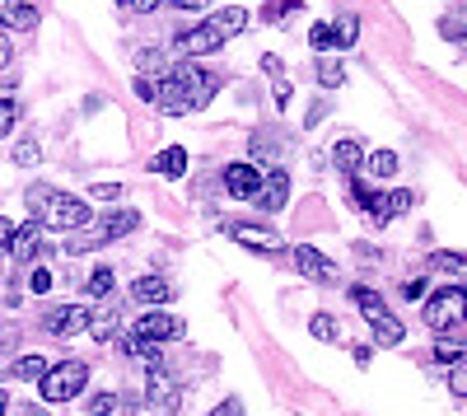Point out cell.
Returning a JSON list of instances; mask_svg holds the SVG:
<instances>
[{"label":"cell","instance_id":"603a6c76","mask_svg":"<svg viewBox=\"0 0 467 416\" xmlns=\"http://www.w3.org/2000/svg\"><path fill=\"white\" fill-rule=\"evenodd\" d=\"M365 173L369 178H398V155L393 150H374V155H365Z\"/></svg>","mask_w":467,"mask_h":416},{"label":"cell","instance_id":"e0dca14e","mask_svg":"<svg viewBox=\"0 0 467 416\" xmlns=\"http://www.w3.org/2000/svg\"><path fill=\"white\" fill-rule=\"evenodd\" d=\"M37 5L33 0H0V28H19V33H33L37 28Z\"/></svg>","mask_w":467,"mask_h":416},{"label":"cell","instance_id":"6da1fadb","mask_svg":"<svg viewBox=\"0 0 467 416\" xmlns=\"http://www.w3.org/2000/svg\"><path fill=\"white\" fill-rule=\"evenodd\" d=\"M215 94H220V75L192 66V61H178L160 75V99H154V108L169 112V118H187V112L206 108Z\"/></svg>","mask_w":467,"mask_h":416},{"label":"cell","instance_id":"f5cc1de1","mask_svg":"<svg viewBox=\"0 0 467 416\" xmlns=\"http://www.w3.org/2000/svg\"><path fill=\"white\" fill-rule=\"evenodd\" d=\"M350 356H356V365H369L374 351H369V347H350Z\"/></svg>","mask_w":467,"mask_h":416},{"label":"cell","instance_id":"4316f807","mask_svg":"<svg viewBox=\"0 0 467 416\" xmlns=\"http://www.w3.org/2000/svg\"><path fill=\"white\" fill-rule=\"evenodd\" d=\"M332 28H337V47H356L360 43V19L356 15H341Z\"/></svg>","mask_w":467,"mask_h":416},{"label":"cell","instance_id":"d6986e66","mask_svg":"<svg viewBox=\"0 0 467 416\" xmlns=\"http://www.w3.org/2000/svg\"><path fill=\"white\" fill-rule=\"evenodd\" d=\"M131 299H136V305H169L173 286H169L164 276H136V281H131Z\"/></svg>","mask_w":467,"mask_h":416},{"label":"cell","instance_id":"ba28073f","mask_svg":"<svg viewBox=\"0 0 467 416\" xmlns=\"http://www.w3.org/2000/svg\"><path fill=\"white\" fill-rule=\"evenodd\" d=\"M145 407H150L154 416H178V407H182V389L169 380L164 360L150 365V374H145Z\"/></svg>","mask_w":467,"mask_h":416},{"label":"cell","instance_id":"8fae6325","mask_svg":"<svg viewBox=\"0 0 467 416\" xmlns=\"http://www.w3.org/2000/svg\"><path fill=\"white\" fill-rule=\"evenodd\" d=\"M220 182H224V192H229L234 202H253V197L262 192V173H257V164H248V160L224 164Z\"/></svg>","mask_w":467,"mask_h":416},{"label":"cell","instance_id":"9a60e30c","mask_svg":"<svg viewBox=\"0 0 467 416\" xmlns=\"http://www.w3.org/2000/svg\"><path fill=\"white\" fill-rule=\"evenodd\" d=\"M285 202H290V173H285V169H271V173L262 178V192L253 197V206H262V211H285Z\"/></svg>","mask_w":467,"mask_h":416},{"label":"cell","instance_id":"1f68e13d","mask_svg":"<svg viewBox=\"0 0 467 416\" xmlns=\"http://www.w3.org/2000/svg\"><path fill=\"white\" fill-rule=\"evenodd\" d=\"M10 160H15L19 169H33L37 160H43V150H37V140H33V136H24V140L15 145V155H10Z\"/></svg>","mask_w":467,"mask_h":416},{"label":"cell","instance_id":"83f0119b","mask_svg":"<svg viewBox=\"0 0 467 416\" xmlns=\"http://www.w3.org/2000/svg\"><path fill=\"white\" fill-rule=\"evenodd\" d=\"M308 332H314L318 342H337V337H341V323H337L332 314H314V318H308Z\"/></svg>","mask_w":467,"mask_h":416},{"label":"cell","instance_id":"60d3db41","mask_svg":"<svg viewBox=\"0 0 467 416\" xmlns=\"http://www.w3.org/2000/svg\"><path fill=\"white\" fill-rule=\"evenodd\" d=\"M253 155H257V160H266V164H271V155H276V140H271V136H266V131H257V136H253Z\"/></svg>","mask_w":467,"mask_h":416},{"label":"cell","instance_id":"8d00e7d4","mask_svg":"<svg viewBox=\"0 0 467 416\" xmlns=\"http://www.w3.org/2000/svg\"><path fill=\"white\" fill-rule=\"evenodd\" d=\"M136 99H145V103H154V99H160V75H136Z\"/></svg>","mask_w":467,"mask_h":416},{"label":"cell","instance_id":"e575fe53","mask_svg":"<svg viewBox=\"0 0 467 416\" xmlns=\"http://www.w3.org/2000/svg\"><path fill=\"white\" fill-rule=\"evenodd\" d=\"M435 360L440 365H458L462 360V342H458V337H440V342H435Z\"/></svg>","mask_w":467,"mask_h":416},{"label":"cell","instance_id":"4dcf8cb0","mask_svg":"<svg viewBox=\"0 0 467 416\" xmlns=\"http://www.w3.org/2000/svg\"><path fill=\"white\" fill-rule=\"evenodd\" d=\"M85 295H94V299H108V295H112V267H94V276L85 281Z\"/></svg>","mask_w":467,"mask_h":416},{"label":"cell","instance_id":"b9f144b4","mask_svg":"<svg viewBox=\"0 0 467 416\" xmlns=\"http://www.w3.org/2000/svg\"><path fill=\"white\" fill-rule=\"evenodd\" d=\"M28 290H33V295H47V290H52V272H47V267H33Z\"/></svg>","mask_w":467,"mask_h":416},{"label":"cell","instance_id":"ac0fdd59","mask_svg":"<svg viewBox=\"0 0 467 416\" xmlns=\"http://www.w3.org/2000/svg\"><path fill=\"white\" fill-rule=\"evenodd\" d=\"M332 164H337L346 178H356V173L365 169V145H360L356 136H341V140L332 145Z\"/></svg>","mask_w":467,"mask_h":416},{"label":"cell","instance_id":"4fadbf2b","mask_svg":"<svg viewBox=\"0 0 467 416\" xmlns=\"http://www.w3.org/2000/svg\"><path fill=\"white\" fill-rule=\"evenodd\" d=\"M89 314L94 309H85V305H61V309H47L43 328L52 337H75V332H89Z\"/></svg>","mask_w":467,"mask_h":416},{"label":"cell","instance_id":"d4e9b609","mask_svg":"<svg viewBox=\"0 0 467 416\" xmlns=\"http://www.w3.org/2000/svg\"><path fill=\"white\" fill-rule=\"evenodd\" d=\"M440 37H449V43H467V10H449L440 19Z\"/></svg>","mask_w":467,"mask_h":416},{"label":"cell","instance_id":"f546056e","mask_svg":"<svg viewBox=\"0 0 467 416\" xmlns=\"http://www.w3.org/2000/svg\"><path fill=\"white\" fill-rule=\"evenodd\" d=\"M431 267H440V272H449V276H467V253H435Z\"/></svg>","mask_w":467,"mask_h":416},{"label":"cell","instance_id":"f6af8a7d","mask_svg":"<svg viewBox=\"0 0 467 416\" xmlns=\"http://www.w3.org/2000/svg\"><path fill=\"white\" fill-rule=\"evenodd\" d=\"M323 118H327V103H323V99H318V103H314V108H308V112H304V127H318V122H323Z\"/></svg>","mask_w":467,"mask_h":416},{"label":"cell","instance_id":"7402d4cb","mask_svg":"<svg viewBox=\"0 0 467 416\" xmlns=\"http://www.w3.org/2000/svg\"><path fill=\"white\" fill-rule=\"evenodd\" d=\"M10 374H15L19 384H37V380L47 374V360H43V356H19V360L10 365Z\"/></svg>","mask_w":467,"mask_h":416},{"label":"cell","instance_id":"cb8c5ba5","mask_svg":"<svg viewBox=\"0 0 467 416\" xmlns=\"http://www.w3.org/2000/svg\"><path fill=\"white\" fill-rule=\"evenodd\" d=\"M314 75H318L323 89H341V85H346V66H341L337 57H318V70H314Z\"/></svg>","mask_w":467,"mask_h":416},{"label":"cell","instance_id":"30bf717a","mask_svg":"<svg viewBox=\"0 0 467 416\" xmlns=\"http://www.w3.org/2000/svg\"><path fill=\"white\" fill-rule=\"evenodd\" d=\"M290 267H295L299 276H308V281H318V286H332V281H337V262H332V257H323L314 244L290 248Z\"/></svg>","mask_w":467,"mask_h":416},{"label":"cell","instance_id":"7dc6e473","mask_svg":"<svg viewBox=\"0 0 467 416\" xmlns=\"http://www.w3.org/2000/svg\"><path fill=\"white\" fill-rule=\"evenodd\" d=\"M160 5H164V0H127V10H136V15H154Z\"/></svg>","mask_w":467,"mask_h":416},{"label":"cell","instance_id":"d590c367","mask_svg":"<svg viewBox=\"0 0 467 416\" xmlns=\"http://www.w3.org/2000/svg\"><path fill=\"white\" fill-rule=\"evenodd\" d=\"M15 122H19V103L15 99H0V140L15 131Z\"/></svg>","mask_w":467,"mask_h":416},{"label":"cell","instance_id":"277c9868","mask_svg":"<svg viewBox=\"0 0 467 416\" xmlns=\"http://www.w3.org/2000/svg\"><path fill=\"white\" fill-rule=\"evenodd\" d=\"M140 230V211H108V215H99V220H89L85 230H75L70 239H66V253H94V248H103V244H117V239H127V234H136Z\"/></svg>","mask_w":467,"mask_h":416},{"label":"cell","instance_id":"f907efd6","mask_svg":"<svg viewBox=\"0 0 467 416\" xmlns=\"http://www.w3.org/2000/svg\"><path fill=\"white\" fill-rule=\"evenodd\" d=\"M10 239H15V224L0 220V253H10Z\"/></svg>","mask_w":467,"mask_h":416},{"label":"cell","instance_id":"681fc988","mask_svg":"<svg viewBox=\"0 0 467 416\" xmlns=\"http://www.w3.org/2000/svg\"><path fill=\"white\" fill-rule=\"evenodd\" d=\"M290 99H295V85H290V80H285V75H281V80H276V103L285 108Z\"/></svg>","mask_w":467,"mask_h":416},{"label":"cell","instance_id":"ffe728a7","mask_svg":"<svg viewBox=\"0 0 467 416\" xmlns=\"http://www.w3.org/2000/svg\"><path fill=\"white\" fill-rule=\"evenodd\" d=\"M150 173H160V178H182V173H187V150H182V145L160 150V155L150 160Z\"/></svg>","mask_w":467,"mask_h":416},{"label":"cell","instance_id":"ab89813d","mask_svg":"<svg viewBox=\"0 0 467 416\" xmlns=\"http://www.w3.org/2000/svg\"><path fill=\"white\" fill-rule=\"evenodd\" d=\"M211 416H248V407H244V398H224L211 407Z\"/></svg>","mask_w":467,"mask_h":416},{"label":"cell","instance_id":"52a82bcc","mask_svg":"<svg viewBox=\"0 0 467 416\" xmlns=\"http://www.w3.org/2000/svg\"><path fill=\"white\" fill-rule=\"evenodd\" d=\"M85 384H89V365L61 360V365H47V374L37 380V393H43V402H70L85 393Z\"/></svg>","mask_w":467,"mask_h":416},{"label":"cell","instance_id":"5bb4252c","mask_svg":"<svg viewBox=\"0 0 467 416\" xmlns=\"http://www.w3.org/2000/svg\"><path fill=\"white\" fill-rule=\"evenodd\" d=\"M416 206V192H407V187H398V192H374V206H369V220L374 224H388V220H398Z\"/></svg>","mask_w":467,"mask_h":416},{"label":"cell","instance_id":"836d02e7","mask_svg":"<svg viewBox=\"0 0 467 416\" xmlns=\"http://www.w3.org/2000/svg\"><path fill=\"white\" fill-rule=\"evenodd\" d=\"M350 206L365 211V215H369V206H374V187H369V182H360V173L350 178Z\"/></svg>","mask_w":467,"mask_h":416},{"label":"cell","instance_id":"484cf974","mask_svg":"<svg viewBox=\"0 0 467 416\" xmlns=\"http://www.w3.org/2000/svg\"><path fill=\"white\" fill-rule=\"evenodd\" d=\"M308 47H314L318 57L323 52H337V28L332 24H314V28H308Z\"/></svg>","mask_w":467,"mask_h":416},{"label":"cell","instance_id":"44dd1931","mask_svg":"<svg viewBox=\"0 0 467 416\" xmlns=\"http://www.w3.org/2000/svg\"><path fill=\"white\" fill-rule=\"evenodd\" d=\"M89 337H94V342H112V337H117V309L112 305L89 314Z\"/></svg>","mask_w":467,"mask_h":416},{"label":"cell","instance_id":"3957f363","mask_svg":"<svg viewBox=\"0 0 467 416\" xmlns=\"http://www.w3.org/2000/svg\"><path fill=\"white\" fill-rule=\"evenodd\" d=\"M24 206L33 211V220L43 224V230H61V234H75V230H85V224L94 220L85 197H70V192L47 187V182H33L24 192Z\"/></svg>","mask_w":467,"mask_h":416},{"label":"cell","instance_id":"f1b7e54d","mask_svg":"<svg viewBox=\"0 0 467 416\" xmlns=\"http://www.w3.org/2000/svg\"><path fill=\"white\" fill-rule=\"evenodd\" d=\"M299 5H304V0H266V5H262V19H266V24H281V19H290Z\"/></svg>","mask_w":467,"mask_h":416},{"label":"cell","instance_id":"c3c4849f","mask_svg":"<svg viewBox=\"0 0 467 416\" xmlns=\"http://www.w3.org/2000/svg\"><path fill=\"white\" fill-rule=\"evenodd\" d=\"M262 70L271 75V80H281V75H285V70H281V57H271V52L262 57Z\"/></svg>","mask_w":467,"mask_h":416},{"label":"cell","instance_id":"9c48e42d","mask_svg":"<svg viewBox=\"0 0 467 416\" xmlns=\"http://www.w3.org/2000/svg\"><path fill=\"white\" fill-rule=\"evenodd\" d=\"M224 234H229L234 244L253 248V253H281V248H285V239L271 230V224H262V220H229Z\"/></svg>","mask_w":467,"mask_h":416},{"label":"cell","instance_id":"816d5d0a","mask_svg":"<svg viewBox=\"0 0 467 416\" xmlns=\"http://www.w3.org/2000/svg\"><path fill=\"white\" fill-rule=\"evenodd\" d=\"M402 299H425V281H407L402 286Z\"/></svg>","mask_w":467,"mask_h":416},{"label":"cell","instance_id":"ee69618b","mask_svg":"<svg viewBox=\"0 0 467 416\" xmlns=\"http://www.w3.org/2000/svg\"><path fill=\"white\" fill-rule=\"evenodd\" d=\"M89 197H99V202H117L122 197V182H94V192Z\"/></svg>","mask_w":467,"mask_h":416},{"label":"cell","instance_id":"74e56055","mask_svg":"<svg viewBox=\"0 0 467 416\" xmlns=\"http://www.w3.org/2000/svg\"><path fill=\"white\" fill-rule=\"evenodd\" d=\"M449 393H453V398H467V356L449 369Z\"/></svg>","mask_w":467,"mask_h":416},{"label":"cell","instance_id":"d6a6232c","mask_svg":"<svg viewBox=\"0 0 467 416\" xmlns=\"http://www.w3.org/2000/svg\"><path fill=\"white\" fill-rule=\"evenodd\" d=\"M122 351H127V356H136V360L160 365V347H154V342H140V337H127V342H122Z\"/></svg>","mask_w":467,"mask_h":416},{"label":"cell","instance_id":"7bdbcfd3","mask_svg":"<svg viewBox=\"0 0 467 416\" xmlns=\"http://www.w3.org/2000/svg\"><path fill=\"white\" fill-rule=\"evenodd\" d=\"M169 10H187V15H206L211 10V0H164Z\"/></svg>","mask_w":467,"mask_h":416},{"label":"cell","instance_id":"8992f818","mask_svg":"<svg viewBox=\"0 0 467 416\" xmlns=\"http://www.w3.org/2000/svg\"><path fill=\"white\" fill-rule=\"evenodd\" d=\"M425 328L431 332H453L467 323V290L462 286H440L435 295H425V309H420Z\"/></svg>","mask_w":467,"mask_h":416},{"label":"cell","instance_id":"7a4b0ae2","mask_svg":"<svg viewBox=\"0 0 467 416\" xmlns=\"http://www.w3.org/2000/svg\"><path fill=\"white\" fill-rule=\"evenodd\" d=\"M248 28V10H239V5H224V10H211L197 28H187V33H178L173 37V57L178 61H197V57H211V52H220L234 33H244Z\"/></svg>","mask_w":467,"mask_h":416},{"label":"cell","instance_id":"2e32d148","mask_svg":"<svg viewBox=\"0 0 467 416\" xmlns=\"http://www.w3.org/2000/svg\"><path fill=\"white\" fill-rule=\"evenodd\" d=\"M37 253H47V248H43V224H37V220H28V224H15L10 257H15V262H33Z\"/></svg>","mask_w":467,"mask_h":416},{"label":"cell","instance_id":"f35d334b","mask_svg":"<svg viewBox=\"0 0 467 416\" xmlns=\"http://www.w3.org/2000/svg\"><path fill=\"white\" fill-rule=\"evenodd\" d=\"M117 411V393H94L89 398V416H112Z\"/></svg>","mask_w":467,"mask_h":416},{"label":"cell","instance_id":"5b68a950","mask_svg":"<svg viewBox=\"0 0 467 416\" xmlns=\"http://www.w3.org/2000/svg\"><path fill=\"white\" fill-rule=\"evenodd\" d=\"M350 305L365 314V323L374 328V342H379V347H402L407 328H402V318H393V309L383 305V295H379V290H369V286H350Z\"/></svg>","mask_w":467,"mask_h":416},{"label":"cell","instance_id":"11a10c76","mask_svg":"<svg viewBox=\"0 0 467 416\" xmlns=\"http://www.w3.org/2000/svg\"><path fill=\"white\" fill-rule=\"evenodd\" d=\"M24 416H43V411H24Z\"/></svg>","mask_w":467,"mask_h":416},{"label":"cell","instance_id":"db71d44e","mask_svg":"<svg viewBox=\"0 0 467 416\" xmlns=\"http://www.w3.org/2000/svg\"><path fill=\"white\" fill-rule=\"evenodd\" d=\"M10 411V393H0V416H5Z\"/></svg>","mask_w":467,"mask_h":416},{"label":"cell","instance_id":"7c38bea8","mask_svg":"<svg viewBox=\"0 0 467 416\" xmlns=\"http://www.w3.org/2000/svg\"><path fill=\"white\" fill-rule=\"evenodd\" d=\"M182 332H187V328H182V318L160 314V309H154V314H140V318H136V328H131V337H140V342H154V347H160V342H178Z\"/></svg>","mask_w":467,"mask_h":416},{"label":"cell","instance_id":"bcb514c9","mask_svg":"<svg viewBox=\"0 0 467 416\" xmlns=\"http://www.w3.org/2000/svg\"><path fill=\"white\" fill-rule=\"evenodd\" d=\"M10 61H15V47H10V37H5V33H0V75H5V70H10Z\"/></svg>","mask_w":467,"mask_h":416},{"label":"cell","instance_id":"9f6ffc18","mask_svg":"<svg viewBox=\"0 0 467 416\" xmlns=\"http://www.w3.org/2000/svg\"><path fill=\"white\" fill-rule=\"evenodd\" d=\"M122 5H127V0H122Z\"/></svg>","mask_w":467,"mask_h":416}]
</instances>
